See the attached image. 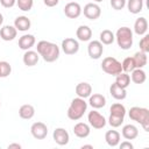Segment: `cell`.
<instances>
[{"mask_svg": "<svg viewBox=\"0 0 149 149\" xmlns=\"http://www.w3.org/2000/svg\"><path fill=\"white\" fill-rule=\"evenodd\" d=\"M36 51L37 54L47 62V63H52L58 59L59 57V47L56 43L49 42V41H40L36 45Z\"/></svg>", "mask_w": 149, "mask_h": 149, "instance_id": "obj_1", "label": "cell"}, {"mask_svg": "<svg viewBox=\"0 0 149 149\" xmlns=\"http://www.w3.org/2000/svg\"><path fill=\"white\" fill-rule=\"evenodd\" d=\"M86 109H87V102L85 101V99L77 97V98L72 99V101L68 108L66 114H68V118L70 120L77 121V120L83 118Z\"/></svg>", "mask_w": 149, "mask_h": 149, "instance_id": "obj_2", "label": "cell"}, {"mask_svg": "<svg viewBox=\"0 0 149 149\" xmlns=\"http://www.w3.org/2000/svg\"><path fill=\"white\" fill-rule=\"evenodd\" d=\"M128 115L130 120L140 123L146 132H149V109L148 108L134 106L129 109Z\"/></svg>", "mask_w": 149, "mask_h": 149, "instance_id": "obj_3", "label": "cell"}, {"mask_svg": "<svg viewBox=\"0 0 149 149\" xmlns=\"http://www.w3.org/2000/svg\"><path fill=\"white\" fill-rule=\"evenodd\" d=\"M109 118L108 123L113 128H118L123 123L125 115H126V107L121 102H115L109 108Z\"/></svg>", "mask_w": 149, "mask_h": 149, "instance_id": "obj_4", "label": "cell"}, {"mask_svg": "<svg viewBox=\"0 0 149 149\" xmlns=\"http://www.w3.org/2000/svg\"><path fill=\"white\" fill-rule=\"evenodd\" d=\"M115 35V40L118 45L122 49V50H128L132 48L133 45V31L130 28L128 27H121L116 30Z\"/></svg>", "mask_w": 149, "mask_h": 149, "instance_id": "obj_5", "label": "cell"}, {"mask_svg": "<svg viewBox=\"0 0 149 149\" xmlns=\"http://www.w3.org/2000/svg\"><path fill=\"white\" fill-rule=\"evenodd\" d=\"M101 69L104 72L111 76H116L120 72H122L121 68V62H119L114 57H105L101 63Z\"/></svg>", "mask_w": 149, "mask_h": 149, "instance_id": "obj_6", "label": "cell"}, {"mask_svg": "<svg viewBox=\"0 0 149 149\" xmlns=\"http://www.w3.org/2000/svg\"><path fill=\"white\" fill-rule=\"evenodd\" d=\"M87 121L90 123L91 127H93L94 129H102L106 126V119L102 114H100L97 111H91L87 114Z\"/></svg>", "mask_w": 149, "mask_h": 149, "instance_id": "obj_7", "label": "cell"}, {"mask_svg": "<svg viewBox=\"0 0 149 149\" xmlns=\"http://www.w3.org/2000/svg\"><path fill=\"white\" fill-rule=\"evenodd\" d=\"M81 12L84 13V16L88 20H97L99 19V16L101 15V8L99 5L94 3V2H90L86 3L84 6V9H81Z\"/></svg>", "mask_w": 149, "mask_h": 149, "instance_id": "obj_8", "label": "cell"}, {"mask_svg": "<svg viewBox=\"0 0 149 149\" xmlns=\"http://www.w3.org/2000/svg\"><path fill=\"white\" fill-rule=\"evenodd\" d=\"M62 50L65 55H74L79 50V43L72 37H66L62 41Z\"/></svg>", "mask_w": 149, "mask_h": 149, "instance_id": "obj_9", "label": "cell"}, {"mask_svg": "<svg viewBox=\"0 0 149 149\" xmlns=\"http://www.w3.org/2000/svg\"><path fill=\"white\" fill-rule=\"evenodd\" d=\"M87 52L92 59H99L104 52V44L100 41H90L87 45Z\"/></svg>", "mask_w": 149, "mask_h": 149, "instance_id": "obj_10", "label": "cell"}, {"mask_svg": "<svg viewBox=\"0 0 149 149\" xmlns=\"http://www.w3.org/2000/svg\"><path fill=\"white\" fill-rule=\"evenodd\" d=\"M30 133L36 140H43L48 135V127H47L45 123H43L41 121H37V122H34L31 125Z\"/></svg>", "mask_w": 149, "mask_h": 149, "instance_id": "obj_11", "label": "cell"}, {"mask_svg": "<svg viewBox=\"0 0 149 149\" xmlns=\"http://www.w3.org/2000/svg\"><path fill=\"white\" fill-rule=\"evenodd\" d=\"M64 14L69 19H77L81 14V7H80V5L78 2L70 1L64 7Z\"/></svg>", "mask_w": 149, "mask_h": 149, "instance_id": "obj_12", "label": "cell"}, {"mask_svg": "<svg viewBox=\"0 0 149 149\" xmlns=\"http://www.w3.org/2000/svg\"><path fill=\"white\" fill-rule=\"evenodd\" d=\"M52 139L58 146H66L69 143V141H70V135L64 128L58 127V128H56L54 130Z\"/></svg>", "mask_w": 149, "mask_h": 149, "instance_id": "obj_13", "label": "cell"}, {"mask_svg": "<svg viewBox=\"0 0 149 149\" xmlns=\"http://www.w3.org/2000/svg\"><path fill=\"white\" fill-rule=\"evenodd\" d=\"M17 35V30L14 26L6 24L0 29V38L3 41H13Z\"/></svg>", "mask_w": 149, "mask_h": 149, "instance_id": "obj_14", "label": "cell"}, {"mask_svg": "<svg viewBox=\"0 0 149 149\" xmlns=\"http://www.w3.org/2000/svg\"><path fill=\"white\" fill-rule=\"evenodd\" d=\"M36 40H35V36L31 35V34H24L22 35L20 38H19V48L22 49V50H29L34 47Z\"/></svg>", "mask_w": 149, "mask_h": 149, "instance_id": "obj_15", "label": "cell"}, {"mask_svg": "<svg viewBox=\"0 0 149 149\" xmlns=\"http://www.w3.org/2000/svg\"><path fill=\"white\" fill-rule=\"evenodd\" d=\"M40 59V55L37 54V51H34V50H26L24 54H23V57H22V61L24 63V65L27 66H34L37 64Z\"/></svg>", "mask_w": 149, "mask_h": 149, "instance_id": "obj_16", "label": "cell"}, {"mask_svg": "<svg viewBox=\"0 0 149 149\" xmlns=\"http://www.w3.org/2000/svg\"><path fill=\"white\" fill-rule=\"evenodd\" d=\"M90 133H91V128H90V126H88L87 123H85V122H78V123H76L74 127H73V134H74L77 137H79V139H85V137H87V136L90 135Z\"/></svg>", "mask_w": 149, "mask_h": 149, "instance_id": "obj_17", "label": "cell"}, {"mask_svg": "<svg viewBox=\"0 0 149 149\" xmlns=\"http://www.w3.org/2000/svg\"><path fill=\"white\" fill-rule=\"evenodd\" d=\"M76 94H77V97L83 98V99L88 98L92 94V86L86 81H81V83L77 84V86H76Z\"/></svg>", "mask_w": 149, "mask_h": 149, "instance_id": "obj_18", "label": "cell"}, {"mask_svg": "<svg viewBox=\"0 0 149 149\" xmlns=\"http://www.w3.org/2000/svg\"><path fill=\"white\" fill-rule=\"evenodd\" d=\"M88 105L95 109L102 108L106 105V98L100 93H93L88 97Z\"/></svg>", "mask_w": 149, "mask_h": 149, "instance_id": "obj_19", "label": "cell"}, {"mask_svg": "<svg viewBox=\"0 0 149 149\" xmlns=\"http://www.w3.org/2000/svg\"><path fill=\"white\" fill-rule=\"evenodd\" d=\"M121 134L126 140H135L139 136V129L136 126L129 123V125H125L121 129Z\"/></svg>", "mask_w": 149, "mask_h": 149, "instance_id": "obj_20", "label": "cell"}, {"mask_svg": "<svg viewBox=\"0 0 149 149\" xmlns=\"http://www.w3.org/2000/svg\"><path fill=\"white\" fill-rule=\"evenodd\" d=\"M120 139H121L120 133L118 130H114V129L107 130L106 134H105V141H106V143L109 147H116V146H119Z\"/></svg>", "mask_w": 149, "mask_h": 149, "instance_id": "obj_21", "label": "cell"}, {"mask_svg": "<svg viewBox=\"0 0 149 149\" xmlns=\"http://www.w3.org/2000/svg\"><path fill=\"white\" fill-rule=\"evenodd\" d=\"M76 36L79 41L81 42H87L91 40L92 37V30L88 26H85V24H81L77 28V31H76Z\"/></svg>", "mask_w": 149, "mask_h": 149, "instance_id": "obj_22", "label": "cell"}, {"mask_svg": "<svg viewBox=\"0 0 149 149\" xmlns=\"http://www.w3.org/2000/svg\"><path fill=\"white\" fill-rule=\"evenodd\" d=\"M30 26H31V22L30 20L24 16V15H21V16H17L15 20H14V27L16 28V30L19 31H27L30 29Z\"/></svg>", "mask_w": 149, "mask_h": 149, "instance_id": "obj_23", "label": "cell"}, {"mask_svg": "<svg viewBox=\"0 0 149 149\" xmlns=\"http://www.w3.org/2000/svg\"><path fill=\"white\" fill-rule=\"evenodd\" d=\"M148 30V21L146 17L141 16L139 19H136L135 23H134V33L139 36H142L147 33Z\"/></svg>", "mask_w": 149, "mask_h": 149, "instance_id": "obj_24", "label": "cell"}, {"mask_svg": "<svg viewBox=\"0 0 149 149\" xmlns=\"http://www.w3.org/2000/svg\"><path fill=\"white\" fill-rule=\"evenodd\" d=\"M109 93H111V95H112L114 99H116V100H123V99L127 97V91H126V88L119 86L116 83H113V84L111 85V87H109Z\"/></svg>", "mask_w": 149, "mask_h": 149, "instance_id": "obj_25", "label": "cell"}, {"mask_svg": "<svg viewBox=\"0 0 149 149\" xmlns=\"http://www.w3.org/2000/svg\"><path fill=\"white\" fill-rule=\"evenodd\" d=\"M19 115L23 120H30L35 115V108L30 104H24L19 108Z\"/></svg>", "mask_w": 149, "mask_h": 149, "instance_id": "obj_26", "label": "cell"}, {"mask_svg": "<svg viewBox=\"0 0 149 149\" xmlns=\"http://www.w3.org/2000/svg\"><path fill=\"white\" fill-rule=\"evenodd\" d=\"M130 79L133 83L135 84H143L147 79V74L144 72L143 69H134L132 71V74H130Z\"/></svg>", "mask_w": 149, "mask_h": 149, "instance_id": "obj_27", "label": "cell"}, {"mask_svg": "<svg viewBox=\"0 0 149 149\" xmlns=\"http://www.w3.org/2000/svg\"><path fill=\"white\" fill-rule=\"evenodd\" d=\"M133 59H134V63H135V68H137V69H143L147 65V62H148L147 54L142 52V51L135 52L134 56H133Z\"/></svg>", "mask_w": 149, "mask_h": 149, "instance_id": "obj_28", "label": "cell"}, {"mask_svg": "<svg viewBox=\"0 0 149 149\" xmlns=\"http://www.w3.org/2000/svg\"><path fill=\"white\" fill-rule=\"evenodd\" d=\"M126 6L132 14H139L143 8V0H127Z\"/></svg>", "mask_w": 149, "mask_h": 149, "instance_id": "obj_29", "label": "cell"}, {"mask_svg": "<svg viewBox=\"0 0 149 149\" xmlns=\"http://www.w3.org/2000/svg\"><path fill=\"white\" fill-rule=\"evenodd\" d=\"M99 41L102 43V44H105V45H109V44H112L113 42H114V40H115V35H114V33L112 31V30H109V29H105V30H102L101 33H100V35H99Z\"/></svg>", "mask_w": 149, "mask_h": 149, "instance_id": "obj_30", "label": "cell"}, {"mask_svg": "<svg viewBox=\"0 0 149 149\" xmlns=\"http://www.w3.org/2000/svg\"><path fill=\"white\" fill-rule=\"evenodd\" d=\"M115 77L116 78H115V81L114 83H116L119 86H121L123 88H127L129 86V84H130V76L127 72H120Z\"/></svg>", "mask_w": 149, "mask_h": 149, "instance_id": "obj_31", "label": "cell"}, {"mask_svg": "<svg viewBox=\"0 0 149 149\" xmlns=\"http://www.w3.org/2000/svg\"><path fill=\"white\" fill-rule=\"evenodd\" d=\"M121 68H122V72H132L134 69H136L133 57H126L121 63Z\"/></svg>", "mask_w": 149, "mask_h": 149, "instance_id": "obj_32", "label": "cell"}, {"mask_svg": "<svg viewBox=\"0 0 149 149\" xmlns=\"http://www.w3.org/2000/svg\"><path fill=\"white\" fill-rule=\"evenodd\" d=\"M12 72V66L8 62L1 61L0 62V78H6Z\"/></svg>", "mask_w": 149, "mask_h": 149, "instance_id": "obj_33", "label": "cell"}, {"mask_svg": "<svg viewBox=\"0 0 149 149\" xmlns=\"http://www.w3.org/2000/svg\"><path fill=\"white\" fill-rule=\"evenodd\" d=\"M16 5L20 10L23 12H29L33 8L34 0H16Z\"/></svg>", "mask_w": 149, "mask_h": 149, "instance_id": "obj_34", "label": "cell"}, {"mask_svg": "<svg viewBox=\"0 0 149 149\" xmlns=\"http://www.w3.org/2000/svg\"><path fill=\"white\" fill-rule=\"evenodd\" d=\"M142 36H143V37H142V38L140 40V42H139L140 51L148 54V52H149V35H148V34H144V35H142Z\"/></svg>", "mask_w": 149, "mask_h": 149, "instance_id": "obj_35", "label": "cell"}, {"mask_svg": "<svg viewBox=\"0 0 149 149\" xmlns=\"http://www.w3.org/2000/svg\"><path fill=\"white\" fill-rule=\"evenodd\" d=\"M127 0H111V6L115 10H121L126 6Z\"/></svg>", "mask_w": 149, "mask_h": 149, "instance_id": "obj_36", "label": "cell"}, {"mask_svg": "<svg viewBox=\"0 0 149 149\" xmlns=\"http://www.w3.org/2000/svg\"><path fill=\"white\" fill-rule=\"evenodd\" d=\"M0 3L5 8H12L16 3V0H0Z\"/></svg>", "mask_w": 149, "mask_h": 149, "instance_id": "obj_37", "label": "cell"}, {"mask_svg": "<svg viewBox=\"0 0 149 149\" xmlns=\"http://www.w3.org/2000/svg\"><path fill=\"white\" fill-rule=\"evenodd\" d=\"M119 147H120L121 149H126V148H128V149H133V148H134L133 144L129 142V140H126V141L119 143Z\"/></svg>", "mask_w": 149, "mask_h": 149, "instance_id": "obj_38", "label": "cell"}, {"mask_svg": "<svg viewBox=\"0 0 149 149\" xmlns=\"http://www.w3.org/2000/svg\"><path fill=\"white\" fill-rule=\"evenodd\" d=\"M43 2L47 7H55V6L58 5L59 0H43Z\"/></svg>", "mask_w": 149, "mask_h": 149, "instance_id": "obj_39", "label": "cell"}, {"mask_svg": "<svg viewBox=\"0 0 149 149\" xmlns=\"http://www.w3.org/2000/svg\"><path fill=\"white\" fill-rule=\"evenodd\" d=\"M12 148H17V149H20V148H21V144H19V143H12V144L8 146V149H12Z\"/></svg>", "mask_w": 149, "mask_h": 149, "instance_id": "obj_40", "label": "cell"}, {"mask_svg": "<svg viewBox=\"0 0 149 149\" xmlns=\"http://www.w3.org/2000/svg\"><path fill=\"white\" fill-rule=\"evenodd\" d=\"M85 148H90V149H93V146H91V144H84V146H81V149H85Z\"/></svg>", "mask_w": 149, "mask_h": 149, "instance_id": "obj_41", "label": "cell"}, {"mask_svg": "<svg viewBox=\"0 0 149 149\" xmlns=\"http://www.w3.org/2000/svg\"><path fill=\"white\" fill-rule=\"evenodd\" d=\"M2 23H3V15L0 13V27L2 26Z\"/></svg>", "mask_w": 149, "mask_h": 149, "instance_id": "obj_42", "label": "cell"}, {"mask_svg": "<svg viewBox=\"0 0 149 149\" xmlns=\"http://www.w3.org/2000/svg\"><path fill=\"white\" fill-rule=\"evenodd\" d=\"M93 1H95V2H101L102 0H93Z\"/></svg>", "mask_w": 149, "mask_h": 149, "instance_id": "obj_43", "label": "cell"}, {"mask_svg": "<svg viewBox=\"0 0 149 149\" xmlns=\"http://www.w3.org/2000/svg\"><path fill=\"white\" fill-rule=\"evenodd\" d=\"M0 106H1V102H0Z\"/></svg>", "mask_w": 149, "mask_h": 149, "instance_id": "obj_44", "label": "cell"}]
</instances>
